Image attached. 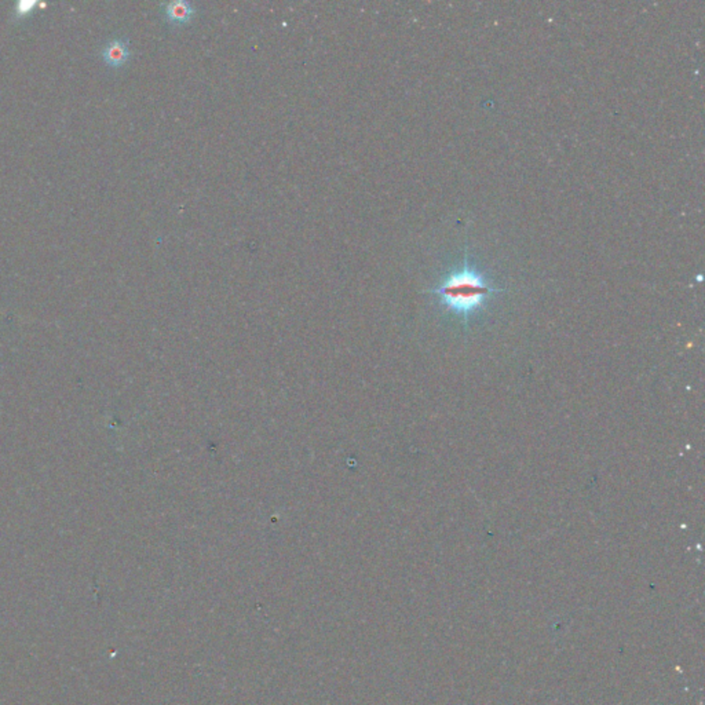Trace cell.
I'll use <instances>...</instances> for the list:
<instances>
[{
    "mask_svg": "<svg viewBox=\"0 0 705 705\" xmlns=\"http://www.w3.org/2000/svg\"><path fill=\"white\" fill-rule=\"evenodd\" d=\"M503 291V288L493 286L481 271L471 267L465 254L462 267L448 274L438 286L429 292L437 295L441 305L467 325L473 316L484 310L493 295Z\"/></svg>",
    "mask_w": 705,
    "mask_h": 705,
    "instance_id": "obj_1",
    "label": "cell"
},
{
    "mask_svg": "<svg viewBox=\"0 0 705 705\" xmlns=\"http://www.w3.org/2000/svg\"><path fill=\"white\" fill-rule=\"evenodd\" d=\"M195 14H196L195 6L186 0L168 1L164 7V16L167 21L173 25H185L192 21Z\"/></svg>",
    "mask_w": 705,
    "mask_h": 705,
    "instance_id": "obj_2",
    "label": "cell"
},
{
    "mask_svg": "<svg viewBox=\"0 0 705 705\" xmlns=\"http://www.w3.org/2000/svg\"><path fill=\"white\" fill-rule=\"evenodd\" d=\"M102 58L104 61L112 66V68H119L124 65L129 58H130V48L129 44L123 39H114L107 44L102 50Z\"/></svg>",
    "mask_w": 705,
    "mask_h": 705,
    "instance_id": "obj_3",
    "label": "cell"
},
{
    "mask_svg": "<svg viewBox=\"0 0 705 705\" xmlns=\"http://www.w3.org/2000/svg\"><path fill=\"white\" fill-rule=\"evenodd\" d=\"M33 6H35V1H20L16 11H17L18 16H23V14L29 13Z\"/></svg>",
    "mask_w": 705,
    "mask_h": 705,
    "instance_id": "obj_4",
    "label": "cell"
}]
</instances>
